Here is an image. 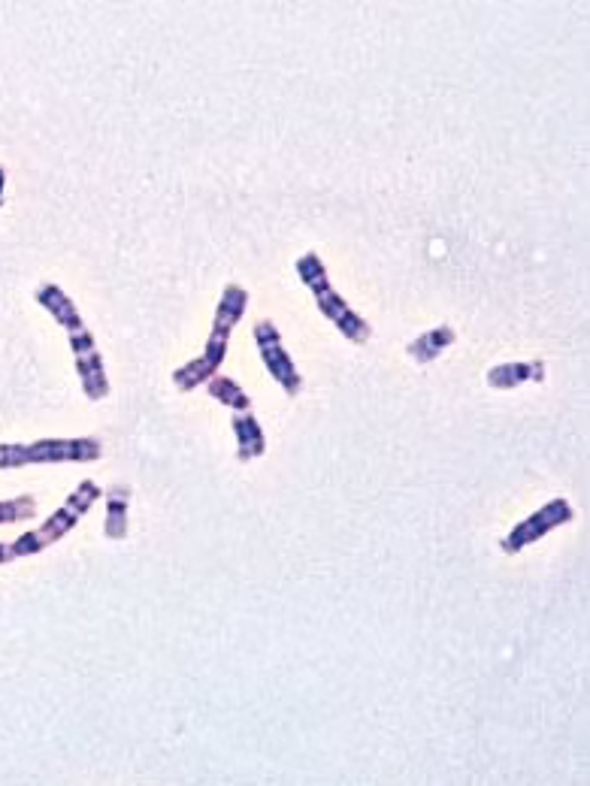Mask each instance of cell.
I'll return each instance as SVG.
<instances>
[{
  "label": "cell",
  "mask_w": 590,
  "mask_h": 786,
  "mask_svg": "<svg viewBox=\"0 0 590 786\" xmlns=\"http://www.w3.org/2000/svg\"><path fill=\"white\" fill-rule=\"evenodd\" d=\"M100 487L91 481V478H85L70 496H67V502L55 511V514H49V520L43 523L40 530H34V533H25V536H19L16 542H13V548H10V557H31V554H40L43 548H49V545H55L58 539H64L76 523L82 520V514L100 499Z\"/></svg>",
  "instance_id": "6da1fadb"
},
{
  "label": "cell",
  "mask_w": 590,
  "mask_h": 786,
  "mask_svg": "<svg viewBox=\"0 0 590 786\" xmlns=\"http://www.w3.org/2000/svg\"><path fill=\"white\" fill-rule=\"evenodd\" d=\"M103 445L97 439H37L0 445V469H19L34 463H91L100 460Z\"/></svg>",
  "instance_id": "7a4b0ae2"
},
{
  "label": "cell",
  "mask_w": 590,
  "mask_h": 786,
  "mask_svg": "<svg viewBox=\"0 0 590 786\" xmlns=\"http://www.w3.org/2000/svg\"><path fill=\"white\" fill-rule=\"evenodd\" d=\"M255 345H258V354L267 366V372L279 381V387L288 393V397H297L303 390V375L294 363V357L288 354V348L282 345V333L273 321H258L255 324Z\"/></svg>",
  "instance_id": "3957f363"
},
{
  "label": "cell",
  "mask_w": 590,
  "mask_h": 786,
  "mask_svg": "<svg viewBox=\"0 0 590 786\" xmlns=\"http://www.w3.org/2000/svg\"><path fill=\"white\" fill-rule=\"evenodd\" d=\"M572 517H575V508H572L566 499H551V502H545L539 511H533L530 517H524L518 527L500 542V548H503L506 554H521L524 548L536 545L539 539H545L551 530L563 527V523H569Z\"/></svg>",
  "instance_id": "277c9868"
},
{
  "label": "cell",
  "mask_w": 590,
  "mask_h": 786,
  "mask_svg": "<svg viewBox=\"0 0 590 786\" xmlns=\"http://www.w3.org/2000/svg\"><path fill=\"white\" fill-rule=\"evenodd\" d=\"M312 297H315V306L321 309V315H324L348 342H354V345H367V342H370L373 327L333 291V285L324 288V291H318V294H312Z\"/></svg>",
  "instance_id": "5b68a950"
},
{
  "label": "cell",
  "mask_w": 590,
  "mask_h": 786,
  "mask_svg": "<svg viewBox=\"0 0 590 786\" xmlns=\"http://www.w3.org/2000/svg\"><path fill=\"white\" fill-rule=\"evenodd\" d=\"M230 427H233V436H236V457H240L243 463L261 460L267 454L264 427L258 424V418L252 412H236L230 418Z\"/></svg>",
  "instance_id": "8992f818"
},
{
  "label": "cell",
  "mask_w": 590,
  "mask_h": 786,
  "mask_svg": "<svg viewBox=\"0 0 590 786\" xmlns=\"http://www.w3.org/2000/svg\"><path fill=\"white\" fill-rule=\"evenodd\" d=\"M249 309V291L243 285H224L221 291V300H218V309H215V321H212V333L221 336V339H230L233 327L243 321Z\"/></svg>",
  "instance_id": "52a82bcc"
},
{
  "label": "cell",
  "mask_w": 590,
  "mask_h": 786,
  "mask_svg": "<svg viewBox=\"0 0 590 786\" xmlns=\"http://www.w3.org/2000/svg\"><path fill=\"white\" fill-rule=\"evenodd\" d=\"M488 387L494 390H515L521 384H530V381H545V363L542 360H515V363H500L494 369H488L485 375Z\"/></svg>",
  "instance_id": "ba28073f"
},
{
  "label": "cell",
  "mask_w": 590,
  "mask_h": 786,
  "mask_svg": "<svg viewBox=\"0 0 590 786\" xmlns=\"http://www.w3.org/2000/svg\"><path fill=\"white\" fill-rule=\"evenodd\" d=\"M37 303H40L43 309H49V315H52L70 336L88 330L85 321H82V315H79V309L73 306V300H70L58 285H43V288L37 291Z\"/></svg>",
  "instance_id": "9c48e42d"
},
{
  "label": "cell",
  "mask_w": 590,
  "mask_h": 786,
  "mask_svg": "<svg viewBox=\"0 0 590 786\" xmlns=\"http://www.w3.org/2000/svg\"><path fill=\"white\" fill-rule=\"evenodd\" d=\"M76 375L85 387V397L88 400H103L109 397V378H106V369H103V357L94 348H85V351H76Z\"/></svg>",
  "instance_id": "30bf717a"
},
{
  "label": "cell",
  "mask_w": 590,
  "mask_h": 786,
  "mask_svg": "<svg viewBox=\"0 0 590 786\" xmlns=\"http://www.w3.org/2000/svg\"><path fill=\"white\" fill-rule=\"evenodd\" d=\"M454 342H457V333H454L451 327H436V330L421 333L415 342H409L406 354H409L418 366H427V363H433L436 357H442Z\"/></svg>",
  "instance_id": "8fae6325"
},
{
  "label": "cell",
  "mask_w": 590,
  "mask_h": 786,
  "mask_svg": "<svg viewBox=\"0 0 590 786\" xmlns=\"http://www.w3.org/2000/svg\"><path fill=\"white\" fill-rule=\"evenodd\" d=\"M128 508H131V490L128 487H112L106 490V523L103 536L118 542L128 536Z\"/></svg>",
  "instance_id": "7c38bea8"
},
{
  "label": "cell",
  "mask_w": 590,
  "mask_h": 786,
  "mask_svg": "<svg viewBox=\"0 0 590 786\" xmlns=\"http://www.w3.org/2000/svg\"><path fill=\"white\" fill-rule=\"evenodd\" d=\"M206 390H209V397L218 400L221 406L233 409V412H252V397L249 393L236 384L233 378H224V375H212L206 381Z\"/></svg>",
  "instance_id": "4fadbf2b"
},
{
  "label": "cell",
  "mask_w": 590,
  "mask_h": 786,
  "mask_svg": "<svg viewBox=\"0 0 590 786\" xmlns=\"http://www.w3.org/2000/svg\"><path fill=\"white\" fill-rule=\"evenodd\" d=\"M294 270H297V276H300V282L312 291V294H318V291H324V288H330V273H327V267H324V260L315 254V251H306L303 257H297V264H294Z\"/></svg>",
  "instance_id": "5bb4252c"
},
{
  "label": "cell",
  "mask_w": 590,
  "mask_h": 786,
  "mask_svg": "<svg viewBox=\"0 0 590 786\" xmlns=\"http://www.w3.org/2000/svg\"><path fill=\"white\" fill-rule=\"evenodd\" d=\"M215 372H218V366H212V363L200 354V357L182 363L179 369H173V384H176L179 390H194V387L206 384Z\"/></svg>",
  "instance_id": "9a60e30c"
},
{
  "label": "cell",
  "mask_w": 590,
  "mask_h": 786,
  "mask_svg": "<svg viewBox=\"0 0 590 786\" xmlns=\"http://www.w3.org/2000/svg\"><path fill=\"white\" fill-rule=\"evenodd\" d=\"M37 514V499L34 496H19V499H7L0 502V523H16V520H28Z\"/></svg>",
  "instance_id": "2e32d148"
},
{
  "label": "cell",
  "mask_w": 590,
  "mask_h": 786,
  "mask_svg": "<svg viewBox=\"0 0 590 786\" xmlns=\"http://www.w3.org/2000/svg\"><path fill=\"white\" fill-rule=\"evenodd\" d=\"M4 185H7V173H4V167H0V197H4Z\"/></svg>",
  "instance_id": "e0dca14e"
},
{
  "label": "cell",
  "mask_w": 590,
  "mask_h": 786,
  "mask_svg": "<svg viewBox=\"0 0 590 786\" xmlns=\"http://www.w3.org/2000/svg\"><path fill=\"white\" fill-rule=\"evenodd\" d=\"M7 560H10V548L0 545V563H7Z\"/></svg>",
  "instance_id": "ac0fdd59"
}]
</instances>
